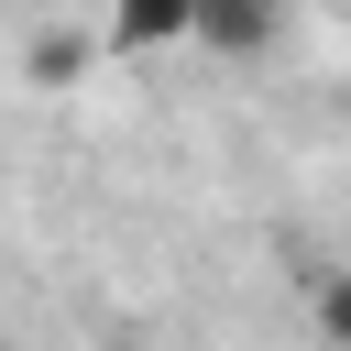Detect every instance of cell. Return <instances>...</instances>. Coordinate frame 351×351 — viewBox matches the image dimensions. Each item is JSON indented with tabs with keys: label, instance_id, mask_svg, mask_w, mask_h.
<instances>
[{
	"label": "cell",
	"instance_id": "cell-4",
	"mask_svg": "<svg viewBox=\"0 0 351 351\" xmlns=\"http://www.w3.org/2000/svg\"><path fill=\"white\" fill-rule=\"evenodd\" d=\"M318 329H329V351H351V263L318 274Z\"/></svg>",
	"mask_w": 351,
	"mask_h": 351
},
{
	"label": "cell",
	"instance_id": "cell-2",
	"mask_svg": "<svg viewBox=\"0 0 351 351\" xmlns=\"http://www.w3.org/2000/svg\"><path fill=\"white\" fill-rule=\"evenodd\" d=\"M186 11H197V0H110V55H165V44H186Z\"/></svg>",
	"mask_w": 351,
	"mask_h": 351
},
{
	"label": "cell",
	"instance_id": "cell-5",
	"mask_svg": "<svg viewBox=\"0 0 351 351\" xmlns=\"http://www.w3.org/2000/svg\"><path fill=\"white\" fill-rule=\"evenodd\" d=\"M99 351H143V340H99Z\"/></svg>",
	"mask_w": 351,
	"mask_h": 351
},
{
	"label": "cell",
	"instance_id": "cell-1",
	"mask_svg": "<svg viewBox=\"0 0 351 351\" xmlns=\"http://www.w3.org/2000/svg\"><path fill=\"white\" fill-rule=\"evenodd\" d=\"M186 44H208V55H263V44H274V11H263V0H197V11H186Z\"/></svg>",
	"mask_w": 351,
	"mask_h": 351
},
{
	"label": "cell",
	"instance_id": "cell-3",
	"mask_svg": "<svg viewBox=\"0 0 351 351\" xmlns=\"http://www.w3.org/2000/svg\"><path fill=\"white\" fill-rule=\"evenodd\" d=\"M22 77H33V88H77V77H88V33H33V44H22Z\"/></svg>",
	"mask_w": 351,
	"mask_h": 351
},
{
	"label": "cell",
	"instance_id": "cell-6",
	"mask_svg": "<svg viewBox=\"0 0 351 351\" xmlns=\"http://www.w3.org/2000/svg\"><path fill=\"white\" fill-rule=\"evenodd\" d=\"M263 11H274V22H285V11H296V0H263Z\"/></svg>",
	"mask_w": 351,
	"mask_h": 351
}]
</instances>
